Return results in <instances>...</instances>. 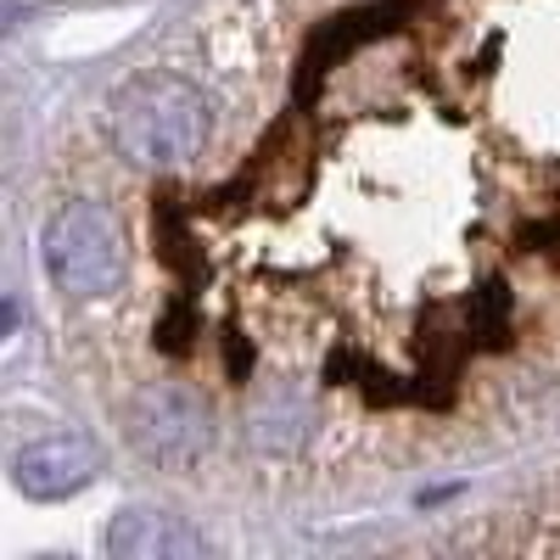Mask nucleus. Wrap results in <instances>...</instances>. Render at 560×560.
<instances>
[{"mask_svg": "<svg viewBox=\"0 0 560 560\" xmlns=\"http://www.w3.org/2000/svg\"><path fill=\"white\" fill-rule=\"evenodd\" d=\"M113 129L124 158H135L140 168H185L208 147V102L185 79L152 73L118 96Z\"/></svg>", "mask_w": 560, "mask_h": 560, "instance_id": "obj_1", "label": "nucleus"}, {"mask_svg": "<svg viewBox=\"0 0 560 560\" xmlns=\"http://www.w3.org/2000/svg\"><path fill=\"white\" fill-rule=\"evenodd\" d=\"M45 269L68 298H107L124 287V230L102 202H62L45 224Z\"/></svg>", "mask_w": 560, "mask_h": 560, "instance_id": "obj_2", "label": "nucleus"}, {"mask_svg": "<svg viewBox=\"0 0 560 560\" xmlns=\"http://www.w3.org/2000/svg\"><path fill=\"white\" fill-rule=\"evenodd\" d=\"M102 443L90 432H51V438H34L28 448H18L12 459V482L28 493V499H73L79 488H90L102 477Z\"/></svg>", "mask_w": 560, "mask_h": 560, "instance_id": "obj_3", "label": "nucleus"}, {"mask_svg": "<svg viewBox=\"0 0 560 560\" xmlns=\"http://www.w3.org/2000/svg\"><path fill=\"white\" fill-rule=\"evenodd\" d=\"M135 443L163 459H191L208 443V415L197 409V398H185L179 387H147L135 404Z\"/></svg>", "mask_w": 560, "mask_h": 560, "instance_id": "obj_4", "label": "nucleus"}, {"mask_svg": "<svg viewBox=\"0 0 560 560\" xmlns=\"http://www.w3.org/2000/svg\"><path fill=\"white\" fill-rule=\"evenodd\" d=\"M107 555L113 560H179V555H208V538L191 533L179 516H163V510H118L107 527Z\"/></svg>", "mask_w": 560, "mask_h": 560, "instance_id": "obj_5", "label": "nucleus"}]
</instances>
